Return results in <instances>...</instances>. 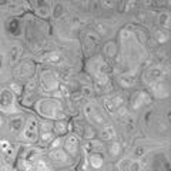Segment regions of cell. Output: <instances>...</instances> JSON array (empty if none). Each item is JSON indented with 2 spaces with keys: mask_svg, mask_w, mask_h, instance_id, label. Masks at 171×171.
Wrapping results in <instances>:
<instances>
[{
  "mask_svg": "<svg viewBox=\"0 0 171 171\" xmlns=\"http://www.w3.org/2000/svg\"><path fill=\"white\" fill-rule=\"evenodd\" d=\"M39 111L44 117H57V114H61L60 106L53 100H46V101H40L39 104Z\"/></svg>",
  "mask_w": 171,
  "mask_h": 171,
  "instance_id": "obj_1",
  "label": "cell"
},
{
  "mask_svg": "<svg viewBox=\"0 0 171 171\" xmlns=\"http://www.w3.org/2000/svg\"><path fill=\"white\" fill-rule=\"evenodd\" d=\"M42 79H43V86H44V89L47 91H53L59 87V81L56 80V76L53 73H50V71L48 73H43Z\"/></svg>",
  "mask_w": 171,
  "mask_h": 171,
  "instance_id": "obj_2",
  "label": "cell"
},
{
  "mask_svg": "<svg viewBox=\"0 0 171 171\" xmlns=\"http://www.w3.org/2000/svg\"><path fill=\"white\" fill-rule=\"evenodd\" d=\"M64 147L69 151L70 154H76L77 153V148H79V138L76 137L74 134H69L66 137V141H64Z\"/></svg>",
  "mask_w": 171,
  "mask_h": 171,
  "instance_id": "obj_3",
  "label": "cell"
},
{
  "mask_svg": "<svg viewBox=\"0 0 171 171\" xmlns=\"http://www.w3.org/2000/svg\"><path fill=\"white\" fill-rule=\"evenodd\" d=\"M36 128H37V121L36 118H30L27 127L24 128V137L29 140H36L37 138V134H36Z\"/></svg>",
  "mask_w": 171,
  "mask_h": 171,
  "instance_id": "obj_4",
  "label": "cell"
},
{
  "mask_svg": "<svg viewBox=\"0 0 171 171\" xmlns=\"http://www.w3.org/2000/svg\"><path fill=\"white\" fill-rule=\"evenodd\" d=\"M54 128V133L57 134V135H64V134H67L69 131V126L66 121H57V123L53 126Z\"/></svg>",
  "mask_w": 171,
  "mask_h": 171,
  "instance_id": "obj_5",
  "label": "cell"
},
{
  "mask_svg": "<svg viewBox=\"0 0 171 171\" xmlns=\"http://www.w3.org/2000/svg\"><path fill=\"white\" fill-rule=\"evenodd\" d=\"M103 140H113L116 137V131H114V128L111 126H106V127L103 128Z\"/></svg>",
  "mask_w": 171,
  "mask_h": 171,
  "instance_id": "obj_6",
  "label": "cell"
},
{
  "mask_svg": "<svg viewBox=\"0 0 171 171\" xmlns=\"http://www.w3.org/2000/svg\"><path fill=\"white\" fill-rule=\"evenodd\" d=\"M10 128L13 131H20L23 128V118L21 117H13L10 121Z\"/></svg>",
  "mask_w": 171,
  "mask_h": 171,
  "instance_id": "obj_7",
  "label": "cell"
},
{
  "mask_svg": "<svg viewBox=\"0 0 171 171\" xmlns=\"http://www.w3.org/2000/svg\"><path fill=\"white\" fill-rule=\"evenodd\" d=\"M13 103V96H11L9 91H3V94H2V103H0V107H3L6 108V106H9Z\"/></svg>",
  "mask_w": 171,
  "mask_h": 171,
  "instance_id": "obj_8",
  "label": "cell"
},
{
  "mask_svg": "<svg viewBox=\"0 0 171 171\" xmlns=\"http://www.w3.org/2000/svg\"><path fill=\"white\" fill-rule=\"evenodd\" d=\"M90 163L93 167H96V168H98V167H101L103 164V157L100 154H91L90 155Z\"/></svg>",
  "mask_w": 171,
  "mask_h": 171,
  "instance_id": "obj_9",
  "label": "cell"
},
{
  "mask_svg": "<svg viewBox=\"0 0 171 171\" xmlns=\"http://www.w3.org/2000/svg\"><path fill=\"white\" fill-rule=\"evenodd\" d=\"M50 157H51L53 160H57V158H59V160H61V161H64L66 158H67L63 151H61V150H57V148H54V151L50 153Z\"/></svg>",
  "mask_w": 171,
  "mask_h": 171,
  "instance_id": "obj_10",
  "label": "cell"
},
{
  "mask_svg": "<svg viewBox=\"0 0 171 171\" xmlns=\"http://www.w3.org/2000/svg\"><path fill=\"white\" fill-rule=\"evenodd\" d=\"M20 53H21V47L19 46V44H16V46H13V48H11V57H10V60H11V63H14L17 59H19V56H20Z\"/></svg>",
  "mask_w": 171,
  "mask_h": 171,
  "instance_id": "obj_11",
  "label": "cell"
},
{
  "mask_svg": "<svg viewBox=\"0 0 171 171\" xmlns=\"http://www.w3.org/2000/svg\"><path fill=\"white\" fill-rule=\"evenodd\" d=\"M108 151H110V155H111V157H117V155L120 154V151H121L120 144H118V143L111 144V145H110V148H108Z\"/></svg>",
  "mask_w": 171,
  "mask_h": 171,
  "instance_id": "obj_12",
  "label": "cell"
},
{
  "mask_svg": "<svg viewBox=\"0 0 171 171\" xmlns=\"http://www.w3.org/2000/svg\"><path fill=\"white\" fill-rule=\"evenodd\" d=\"M158 21H160V24H163V26L168 27V23H170V16H168V13H161L160 17H158Z\"/></svg>",
  "mask_w": 171,
  "mask_h": 171,
  "instance_id": "obj_13",
  "label": "cell"
},
{
  "mask_svg": "<svg viewBox=\"0 0 171 171\" xmlns=\"http://www.w3.org/2000/svg\"><path fill=\"white\" fill-rule=\"evenodd\" d=\"M63 11H64V7H63V5H57L56 7H54V10H53V16L54 17H60L61 14H63Z\"/></svg>",
  "mask_w": 171,
  "mask_h": 171,
  "instance_id": "obj_14",
  "label": "cell"
},
{
  "mask_svg": "<svg viewBox=\"0 0 171 171\" xmlns=\"http://www.w3.org/2000/svg\"><path fill=\"white\" fill-rule=\"evenodd\" d=\"M50 140H53V134H51V131H47V133L42 134V141L43 143H48Z\"/></svg>",
  "mask_w": 171,
  "mask_h": 171,
  "instance_id": "obj_15",
  "label": "cell"
},
{
  "mask_svg": "<svg viewBox=\"0 0 171 171\" xmlns=\"http://www.w3.org/2000/svg\"><path fill=\"white\" fill-rule=\"evenodd\" d=\"M51 128H53V126H51V123H50V121H43V123H42L43 133H47V131H50Z\"/></svg>",
  "mask_w": 171,
  "mask_h": 171,
  "instance_id": "obj_16",
  "label": "cell"
},
{
  "mask_svg": "<svg viewBox=\"0 0 171 171\" xmlns=\"http://www.w3.org/2000/svg\"><path fill=\"white\" fill-rule=\"evenodd\" d=\"M33 89H36V80H34V79H32V80L27 83V86H26V91H27V93H32Z\"/></svg>",
  "mask_w": 171,
  "mask_h": 171,
  "instance_id": "obj_17",
  "label": "cell"
},
{
  "mask_svg": "<svg viewBox=\"0 0 171 171\" xmlns=\"http://www.w3.org/2000/svg\"><path fill=\"white\" fill-rule=\"evenodd\" d=\"M101 5L106 9H113L114 7V0H101Z\"/></svg>",
  "mask_w": 171,
  "mask_h": 171,
  "instance_id": "obj_18",
  "label": "cell"
},
{
  "mask_svg": "<svg viewBox=\"0 0 171 171\" xmlns=\"http://www.w3.org/2000/svg\"><path fill=\"white\" fill-rule=\"evenodd\" d=\"M48 61H60V54L57 53H51V54H48Z\"/></svg>",
  "mask_w": 171,
  "mask_h": 171,
  "instance_id": "obj_19",
  "label": "cell"
},
{
  "mask_svg": "<svg viewBox=\"0 0 171 171\" xmlns=\"http://www.w3.org/2000/svg\"><path fill=\"white\" fill-rule=\"evenodd\" d=\"M127 114H128V110L126 108V107H123V106H120V108H118V116L120 117H127Z\"/></svg>",
  "mask_w": 171,
  "mask_h": 171,
  "instance_id": "obj_20",
  "label": "cell"
},
{
  "mask_svg": "<svg viewBox=\"0 0 171 171\" xmlns=\"http://www.w3.org/2000/svg\"><path fill=\"white\" fill-rule=\"evenodd\" d=\"M10 89H11V90H14V93H16V94H20V93H21V87L19 84H11Z\"/></svg>",
  "mask_w": 171,
  "mask_h": 171,
  "instance_id": "obj_21",
  "label": "cell"
},
{
  "mask_svg": "<svg viewBox=\"0 0 171 171\" xmlns=\"http://www.w3.org/2000/svg\"><path fill=\"white\" fill-rule=\"evenodd\" d=\"M0 145L3 147V148H2V150H3V151H7V150H9V147H10L7 141H0Z\"/></svg>",
  "mask_w": 171,
  "mask_h": 171,
  "instance_id": "obj_22",
  "label": "cell"
},
{
  "mask_svg": "<svg viewBox=\"0 0 171 171\" xmlns=\"http://www.w3.org/2000/svg\"><path fill=\"white\" fill-rule=\"evenodd\" d=\"M59 144H60V140H59V138L54 140L53 144H51V148H56V147H59Z\"/></svg>",
  "mask_w": 171,
  "mask_h": 171,
  "instance_id": "obj_23",
  "label": "cell"
},
{
  "mask_svg": "<svg viewBox=\"0 0 171 171\" xmlns=\"http://www.w3.org/2000/svg\"><path fill=\"white\" fill-rule=\"evenodd\" d=\"M84 94H86V96H90V94H91L90 89H89V87H84Z\"/></svg>",
  "mask_w": 171,
  "mask_h": 171,
  "instance_id": "obj_24",
  "label": "cell"
},
{
  "mask_svg": "<svg viewBox=\"0 0 171 171\" xmlns=\"http://www.w3.org/2000/svg\"><path fill=\"white\" fill-rule=\"evenodd\" d=\"M143 153H144V148H143V147H140L138 151H135V154H138V155H141Z\"/></svg>",
  "mask_w": 171,
  "mask_h": 171,
  "instance_id": "obj_25",
  "label": "cell"
},
{
  "mask_svg": "<svg viewBox=\"0 0 171 171\" xmlns=\"http://www.w3.org/2000/svg\"><path fill=\"white\" fill-rule=\"evenodd\" d=\"M3 124H5V118L0 116V127H3Z\"/></svg>",
  "mask_w": 171,
  "mask_h": 171,
  "instance_id": "obj_26",
  "label": "cell"
},
{
  "mask_svg": "<svg viewBox=\"0 0 171 171\" xmlns=\"http://www.w3.org/2000/svg\"><path fill=\"white\" fill-rule=\"evenodd\" d=\"M2 63H3V59H2V56H0V69H2Z\"/></svg>",
  "mask_w": 171,
  "mask_h": 171,
  "instance_id": "obj_27",
  "label": "cell"
},
{
  "mask_svg": "<svg viewBox=\"0 0 171 171\" xmlns=\"http://www.w3.org/2000/svg\"><path fill=\"white\" fill-rule=\"evenodd\" d=\"M81 2H83V3H87V2H89V0H81Z\"/></svg>",
  "mask_w": 171,
  "mask_h": 171,
  "instance_id": "obj_28",
  "label": "cell"
}]
</instances>
